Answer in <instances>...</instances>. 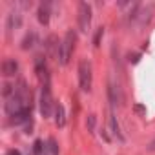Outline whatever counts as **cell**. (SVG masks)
Masks as SVG:
<instances>
[{
	"mask_svg": "<svg viewBox=\"0 0 155 155\" xmlns=\"http://www.w3.org/2000/svg\"><path fill=\"white\" fill-rule=\"evenodd\" d=\"M75 31H68L64 40L60 42V53H58V62L62 66H66L71 58V53H73V46H75Z\"/></svg>",
	"mask_w": 155,
	"mask_h": 155,
	"instance_id": "6da1fadb",
	"label": "cell"
},
{
	"mask_svg": "<svg viewBox=\"0 0 155 155\" xmlns=\"http://www.w3.org/2000/svg\"><path fill=\"white\" fill-rule=\"evenodd\" d=\"M91 64L84 58L79 64V82H81V90L82 91H90L91 90Z\"/></svg>",
	"mask_w": 155,
	"mask_h": 155,
	"instance_id": "7a4b0ae2",
	"label": "cell"
},
{
	"mask_svg": "<svg viewBox=\"0 0 155 155\" xmlns=\"http://www.w3.org/2000/svg\"><path fill=\"white\" fill-rule=\"evenodd\" d=\"M53 97H51V90H49V84H42V93H40V113L44 119L51 117V111H53Z\"/></svg>",
	"mask_w": 155,
	"mask_h": 155,
	"instance_id": "3957f363",
	"label": "cell"
},
{
	"mask_svg": "<svg viewBox=\"0 0 155 155\" xmlns=\"http://www.w3.org/2000/svg\"><path fill=\"white\" fill-rule=\"evenodd\" d=\"M90 24H91V8L86 2H81L79 4V28H81V31L88 33Z\"/></svg>",
	"mask_w": 155,
	"mask_h": 155,
	"instance_id": "277c9868",
	"label": "cell"
},
{
	"mask_svg": "<svg viewBox=\"0 0 155 155\" xmlns=\"http://www.w3.org/2000/svg\"><path fill=\"white\" fill-rule=\"evenodd\" d=\"M151 13H153V6H151V4H150V6H146V8H142L140 11L137 9V15H135L137 26H139V28L146 26V24H148V20H150V17H151Z\"/></svg>",
	"mask_w": 155,
	"mask_h": 155,
	"instance_id": "5b68a950",
	"label": "cell"
},
{
	"mask_svg": "<svg viewBox=\"0 0 155 155\" xmlns=\"http://www.w3.org/2000/svg\"><path fill=\"white\" fill-rule=\"evenodd\" d=\"M18 71V62L15 58H6L2 62V75L4 77H13Z\"/></svg>",
	"mask_w": 155,
	"mask_h": 155,
	"instance_id": "8992f818",
	"label": "cell"
},
{
	"mask_svg": "<svg viewBox=\"0 0 155 155\" xmlns=\"http://www.w3.org/2000/svg\"><path fill=\"white\" fill-rule=\"evenodd\" d=\"M49 8H51V4L49 2H42L40 6H38V22L42 24V26H48V22H49Z\"/></svg>",
	"mask_w": 155,
	"mask_h": 155,
	"instance_id": "52a82bcc",
	"label": "cell"
},
{
	"mask_svg": "<svg viewBox=\"0 0 155 155\" xmlns=\"http://www.w3.org/2000/svg\"><path fill=\"white\" fill-rule=\"evenodd\" d=\"M46 48H48V55H49V57H57V58H58V53H60V44H58V40H57V37H55V35H51V37L48 38Z\"/></svg>",
	"mask_w": 155,
	"mask_h": 155,
	"instance_id": "ba28073f",
	"label": "cell"
},
{
	"mask_svg": "<svg viewBox=\"0 0 155 155\" xmlns=\"http://www.w3.org/2000/svg\"><path fill=\"white\" fill-rule=\"evenodd\" d=\"M108 124H110V131H111L119 140H124V137H122V133H120V128H119V124H117V120H115L113 111H110V115H108Z\"/></svg>",
	"mask_w": 155,
	"mask_h": 155,
	"instance_id": "9c48e42d",
	"label": "cell"
},
{
	"mask_svg": "<svg viewBox=\"0 0 155 155\" xmlns=\"http://www.w3.org/2000/svg\"><path fill=\"white\" fill-rule=\"evenodd\" d=\"M55 124H57V128H62L66 124V113H64V106L62 104L55 106Z\"/></svg>",
	"mask_w": 155,
	"mask_h": 155,
	"instance_id": "30bf717a",
	"label": "cell"
},
{
	"mask_svg": "<svg viewBox=\"0 0 155 155\" xmlns=\"http://www.w3.org/2000/svg\"><path fill=\"white\" fill-rule=\"evenodd\" d=\"M44 155H58V144L53 137L48 139V142L44 146Z\"/></svg>",
	"mask_w": 155,
	"mask_h": 155,
	"instance_id": "8fae6325",
	"label": "cell"
},
{
	"mask_svg": "<svg viewBox=\"0 0 155 155\" xmlns=\"http://www.w3.org/2000/svg\"><path fill=\"white\" fill-rule=\"evenodd\" d=\"M20 24H22V15L20 13H11L9 15V18H8V28L9 29H17V28H20Z\"/></svg>",
	"mask_w": 155,
	"mask_h": 155,
	"instance_id": "7c38bea8",
	"label": "cell"
},
{
	"mask_svg": "<svg viewBox=\"0 0 155 155\" xmlns=\"http://www.w3.org/2000/svg\"><path fill=\"white\" fill-rule=\"evenodd\" d=\"M29 117H31V111H22V113L13 115V117H11V122H13V124H22V122L29 120Z\"/></svg>",
	"mask_w": 155,
	"mask_h": 155,
	"instance_id": "4fadbf2b",
	"label": "cell"
},
{
	"mask_svg": "<svg viewBox=\"0 0 155 155\" xmlns=\"http://www.w3.org/2000/svg\"><path fill=\"white\" fill-rule=\"evenodd\" d=\"M33 42H35V33L26 35V38L22 40V49H29V48H33Z\"/></svg>",
	"mask_w": 155,
	"mask_h": 155,
	"instance_id": "5bb4252c",
	"label": "cell"
},
{
	"mask_svg": "<svg viewBox=\"0 0 155 155\" xmlns=\"http://www.w3.org/2000/svg\"><path fill=\"white\" fill-rule=\"evenodd\" d=\"M44 142L42 140H35L33 142V155H44Z\"/></svg>",
	"mask_w": 155,
	"mask_h": 155,
	"instance_id": "9a60e30c",
	"label": "cell"
},
{
	"mask_svg": "<svg viewBox=\"0 0 155 155\" xmlns=\"http://www.w3.org/2000/svg\"><path fill=\"white\" fill-rule=\"evenodd\" d=\"M102 35H104V28H99L97 33H95V38H93V44H95L97 48L101 46V38H102Z\"/></svg>",
	"mask_w": 155,
	"mask_h": 155,
	"instance_id": "2e32d148",
	"label": "cell"
},
{
	"mask_svg": "<svg viewBox=\"0 0 155 155\" xmlns=\"http://www.w3.org/2000/svg\"><path fill=\"white\" fill-rule=\"evenodd\" d=\"M128 60H130L131 64H137V62L140 60V55H139V53H130V55H128Z\"/></svg>",
	"mask_w": 155,
	"mask_h": 155,
	"instance_id": "e0dca14e",
	"label": "cell"
},
{
	"mask_svg": "<svg viewBox=\"0 0 155 155\" xmlns=\"http://www.w3.org/2000/svg\"><path fill=\"white\" fill-rule=\"evenodd\" d=\"M86 126H88V131H93V126H95V115H90V117H88Z\"/></svg>",
	"mask_w": 155,
	"mask_h": 155,
	"instance_id": "ac0fdd59",
	"label": "cell"
},
{
	"mask_svg": "<svg viewBox=\"0 0 155 155\" xmlns=\"http://www.w3.org/2000/svg\"><path fill=\"white\" fill-rule=\"evenodd\" d=\"M137 113H146V110H144V106H140V104H135V108H133Z\"/></svg>",
	"mask_w": 155,
	"mask_h": 155,
	"instance_id": "d6986e66",
	"label": "cell"
},
{
	"mask_svg": "<svg viewBox=\"0 0 155 155\" xmlns=\"http://www.w3.org/2000/svg\"><path fill=\"white\" fill-rule=\"evenodd\" d=\"M148 150H150V151H155V139H153V140L150 142V146H148Z\"/></svg>",
	"mask_w": 155,
	"mask_h": 155,
	"instance_id": "ffe728a7",
	"label": "cell"
},
{
	"mask_svg": "<svg viewBox=\"0 0 155 155\" xmlns=\"http://www.w3.org/2000/svg\"><path fill=\"white\" fill-rule=\"evenodd\" d=\"M8 155H20V151H18V150H9Z\"/></svg>",
	"mask_w": 155,
	"mask_h": 155,
	"instance_id": "44dd1931",
	"label": "cell"
}]
</instances>
